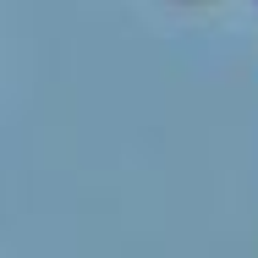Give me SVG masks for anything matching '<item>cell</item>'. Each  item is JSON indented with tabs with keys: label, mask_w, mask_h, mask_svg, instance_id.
<instances>
[]
</instances>
